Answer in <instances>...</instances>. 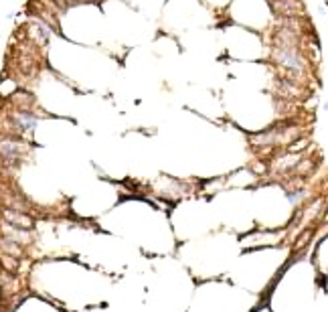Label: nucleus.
Instances as JSON below:
<instances>
[{"label": "nucleus", "mask_w": 328, "mask_h": 312, "mask_svg": "<svg viewBox=\"0 0 328 312\" xmlns=\"http://www.w3.org/2000/svg\"><path fill=\"white\" fill-rule=\"evenodd\" d=\"M4 217L6 221H8L10 225H14V227H18V229H30L33 227V221H30V217H26V215L22 213H16V211H4Z\"/></svg>", "instance_id": "nucleus-3"}, {"label": "nucleus", "mask_w": 328, "mask_h": 312, "mask_svg": "<svg viewBox=\"0 0 328 312\" xmlns=\"http://www.w3.org/2000/svg\"><path fill=\"white\" fill-rule=\"evenodd\" d=\"M10 103L16 110H22V112H34V95L30 91H24V89H18L10 95Z\"/></svg>", "instance_id": "nucleus-2"}, {"label": "nucleus", "mask_w": 328, "mask_h": 312, "mask_svg": "<svg viewBox=\"0 0 328 312\" xmlns=\"http://www.w3.org/2000/svg\"><path fill=\"white\" fill-rule=\"evenodd\" d=\"M267 4L278 18H306V6L302 0H267Z\"/></svg>", "instance_id": "nucleus-1"}]
</instances>
